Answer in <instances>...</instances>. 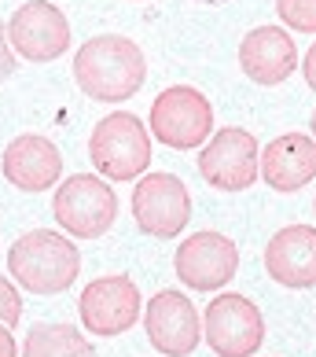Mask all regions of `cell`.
Wrapping results in <instances>:
<instances>
[{"instance_id":"22","label":"cell","mask_w":316,"mask_h":357,"mask_svg":"<svg viewBox=\"0 0 316 357\" xmlns=\"http://www.w3.org/2000/svg\"><path fill=\"white\" fill-rule=\"evenodd\" d=\"M301 74H306V85L316 92V45L306 52V59H301Z\"/></svg>"},{"instance_id":"14","label":"cell","mask_w":316,"mask_h":357,"mask_svg":"<svg viewBox=\"0 0 316 357\" xmlns=\"http://www.w3.org/2000/svg\"><path fill=\"white\" fill-rule=\"evenodd\" d=\"M239 67L258 85H280L298 70V48L280 26H258L239 41Z\"/></svg>"},{"instance_id":"25","label":"cell","mask_w":316,"mask_h":357,"mask_svg":"<svg viewBox=\"0 0 316 357\" xmlns=\"http://www.w3.org/2000/svg\"><path fill=\"white\" fill-rule=\"evenodd\" d=\"M313 210H316V203H313Z\"/></svg>"},{"instance_id":"3","label":"cell","mask_w":316,"mask_h":357,"mask_svg":"<svg viewBox=\"0 0 316 357\" xmlns=\"http://www.w3.org/2000/svg\"><path fill=\"white\" fill-rule=\"evenodd\" d=\"M88 158L100 169V177L133 181L151 166V137L143 122L129 111H114L100 118L88 137Z\"/></svg>"},{"instance_id":"8","label":"cell","mask_w":316,"mask_h":357,"mask_svg":"<svg viewBox=\"0 0 316 357\" xmlns=\"http://www.w3.org/2000/svg\"><path fill=\"white\" fill-rule=\"evenodd\" d=\"M191 218V195L188 184L173 174H151L136 181L133 192V221L140 232L155 240H173L188 229Z\"/></svg>"},{"instance_id":"7","label":"cell","mask_w":316,"mask_h":357,"mask_svg":"<svg viewBox=\"0 0 316 357\" xmlns=\"http://www.w3.org/2000/svg\"><path fill=\"white\" fill-rule=\"evenodd\" d=\"M199 174L217 192H246L261 177V155L254 133L239 126H225L199 151Z\"/></svg>"},{"instance_id":"23","label":"cell","mask_w":316,"mask_h":357,"mask_svg":"<svg viewBox=\"0 0 316 357\" xmlns=\"http://www.w3.org/2000/svg\"><path fill=\"white\" fill-rule=\"evenodd\" d=\"M199 4H228V0H199Z\"/></svg>"},{"instance_id":"2","label":"cell","mask_w":316,"mask_h":357,"mask_svg":"<svg viewBox=\"0 0 316 357\" xmlns=\"http://www.w3.org/2000/svg\"><path fill=\"white\" fill-rule=\"evenodd\" d=\"M8 269L11 280L30 295H63L81 273V255L70 236L37 229L11 243Z\"/></svg>"},{"instance_id":"18","label":"cell","mask_w":316,"mask_h":357,"mask_svg":"<svg viewBox=\"0 0 316 357\" xmlns=\"http://www.w3.org/2000/svg\"><path fill=\"white\" fill-rule=\"evenodd\" d=\"M280 19L301 33H316V0H276Z\"/></svg>"},{"instance_id":"5","label":"cell","mask_w":316,"mask_h":357,"mask_svg":"<svg viewBox=\"0 0 316 357\" xmlns=\"http://www.w3.org/2000/svg\"><path fill=\"white\" fill-rule=\"evenodd\" d=\"M151 133L162 148L173 151L203 148L214 133V107L199 89L169 85L151 103Z\"/></svg>"},{"instance_id":"17","label":"cell","mask_w":316,"mask_h":357,"mask_svg":"<svg viewBox=\"0 0 316 357\" xmlns=\"http://www.w3.org/2000/svg\"><path fill=\"white\" fill-rule=\"evenodd\" d=\"M22 357H96V347L74 324H37L22 342Z\"/></svg>"},{"instance_id":"16","label":"cell","mask_w":316,"mask_h":357,"mask_svg":"<svg viewBox=\"0 0 316 357\" xmlns=\"http://www.w3.org/2000/svg\"><path fill=\"white\" fill-rule=\"evenodd\" d=\"M261 177L272 192H301L316 177V140L306 133H283L261 151Z\"/></svg>"},{"instance_id":"24","label":"cell","mask_w":316,"mask_h":357,"mask_svg":"<svg viewBox=\"0 0 316 357\" xmlns=\"http://www.w3.org/2000/svg\"><path fill=\"white\" fill-rule=\"evenodd\" d=\"M313 140H316V111H313Z\"/></svg>"},{"instance_id":"15","label":"cell","mask_w":316,"mask_h":357,"mask_svg":"<svg viewBox=\"0 0 316 357\" xmlns=\"http://www.w3.org/2000/svg\"><path fill=\"white\" fill-rule=\"evenodd\" d=\"M265 269L283 287H316V229L313 225H287L265 247Z\"/></svg>"},{"instance_id":"20","label":"cell","mask_w":316,"mask_h":357,"mask_svg":"<svg viewBox=\"0 0 316 357\" xmlns=\"http://www.w3.org/2000/svg\"><path fill=\"white\" fill-rule=\"evenodd\" d=\"M15 74V56H11V41H8V22H0V85Z\"/></svg>"},{"instance_id":"11","label":"cell","mask_w":316,"mask_h":357,"mask_svg":"<svg viewBox=\"0 0 316 357\" xmlns=\"http://www.w3.org/2000/svg\"><path fill=\"white\" fill-rule=\"evenodd\" d=\"M143 328L158 354L166 357H188L203 339V321L195 313L191 298L180 291H158L143 310Z\"/></svg>"},{"instance_id":"13","label":"cell","mask_w":316,"mask_h":357,"mask_svg":"<svg viewBox=\"0 0 316 357\" xmlns=\"http://www.w3.org/2000/svg\"><path fill=\"white\" fill-rule=\"evenodd\" d=\"M4 177L19 192H48L63 177V155L41 133H22L4 148Z\"/></svg>"},{"instance_id":"10","label":"cell","mask_w":316,"mask_h":357,"mask_svg":"<svg viewBox=\"0 0 316 357\" xmlns=\"http://www.w3.org/2000/svg\"><path fill=\"white\" fill-rule=\"evenodd\" d=\"M8 41L30 63H52L70 48V22L52 0H30L8 22Z\"/></svg>"},{"instance_id":"19","label":"cell","mask_w":316,"mask_h":357,"mask_svg":"<svg viewBox=\"0 0 316 357\" xmlns=\"http://www.w3.org/2000/svg\"><path fill=\"white\" fill-rule=\"evenodd\" d=\"M19 317H22V295H19V287L11 284L8 276H0V324L15 328Z\"/></svg>"},{"instance_id":"4","label":"cell","mask_w":316,"mask_h":357,"mask_svg":"<svg viewBox=\"0 0 316 357\" xmlns=\"http://www.w3.org/2000/svg\"><path fill=\"white\" fill-rule=\"evenodd\" d=\"M52 214H56L59 229L67 236H77V240H100L103 232H111V225L118 218V195L103 177L74 174L56 188Z\"/></svg>"},{"instance_id":"9","label":"cell","mask_w":316,"mask_h":357,"mask_svg":"<svg viewBox=\"0 0 316 357\" xmlns=\"http://www.w3.org/2000/svg\"><path fill=\"white\" fill-rule=\"evenodd\" d=\"M77 313H81V324L92 335L100 339H114L129 332L140 317V287L129 280L125 273L114 276H100L92 280L81 298H77Z\"/></svg>"},{"instance_id":"1","label":"cell","mask_w":316,"mask_h":357,"mask_svg":"<svg viewBox=\"0 0 316 357\" xmlns=\"http://www.w3.org/2000/svg\"><path fill=\"white\" fill-rule=\"evenodd\" d=\"M148 77V59L136 41L122 33H100L77 48L74 56V82L85 96L100 103H122L136 96Z\"/></svg>"},{"instance_id":"21","label":"cell","mask_w":316,"mask_h":357,"mask_svg":"<svg viewBox=\"0 0 316 357\" xmlns=\"http://www.w3.org/2000/svg\"><path fill=\"white\" fill-rule=\"evenodd\" d=\"M15 328H8V324H0V357H19V347H15Z\"/></svg>"},{"instance_id":"12","label":"cell","mask_w":316,"mask_h":357,"mask_svg":"<svg viewBox=\"0 0 316 357\" xmlns=\"http://www.w3.org/2000/svg\"><path fill=\"white\" fill-rule=\"evenodd\" d=\"M173 266L191 291H217L232 284L235 269H239V250L221 232H195L177 247Z\"/></svg>"},{"instance_id":"6","label":"cell","mask_w":316,"mask_h":357,"mask_svg":"<svg viewBox=\"0 0 316 357\" xmlns=\"http://www.w3.org/2000/svg\"><path fill=\"white\" fill-rule=\"evenodd\" d=\"M206 342L217 357H254L265 342V321L261 310L239 291L217 295L203 317Z\"/></svg>"}]
</instances>
